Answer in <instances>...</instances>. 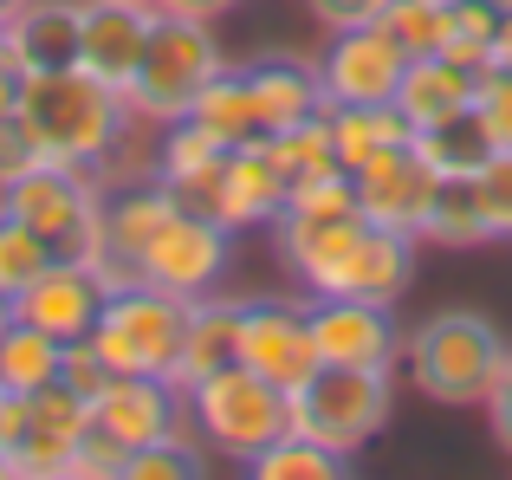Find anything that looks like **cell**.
Returning a JSON list of instances; mask_svg holds the SVG:
<instances>
[{"mask_svg": "<svg viewBox=\"0 0 512 480\" xmlns=\"http://www.w3.org/2000/svg\"><path fill=\"white\" fill-rule=\"evenodd\" d=\"M182 208V195L169 189V182H130V189H111L104 195V240H111L117 260L137 266V253L150 247L156 234H163V221Z\"/></svg>", "mask_w": 512, "mask_h": 480, "instance_id": "cell-23", "label": "cell"}, {"mask_svg": "<svg viewBox=\"0 0 512 480\" xmlns=\"http://www.w3.org/2000/svg\"><path fill=\"white\" fill-rule=\"evenodd\" d=\"M396 111L409 117L415 137L474 117V65H454L448 52H422V59H409V72H402V85H396Z\"/></svg>", "mask_w": 512, "mask_h": 480, "instance_id": "cell-19", "label": "cell"}, {"mask_svg": "<svg viewBox=\"0 0 512 480\" xmlns=\"http://www.w3.org/2000/svg\"><path fill=\"white\" fill-rule=\"evenodd\" d=\"M325 117H331V143H338V169H363L370 156L396 150V143H415L396 98L389 104H325Z\"/></svg>", "mask_w": 512, "mask_h": 480, "instance_id": "cell-24", "label": "cell"}, {"mask_svg": "<svg viewBox=\"0 0 512 480\" xmlns=\"http://www.w3.org/2000/svg\"><path fill=\"white\" fill-rule=\"evenodd\" d=\"M150 33H156V0H85L78 65H85L91 78H104L111 91H130Z\"/></svg>", "mask_w": 512, "mask_h": 480, "instance_id": "cell-15", "label": "cell"}, {"mask_svg": "<svg viewBox=\"0 0 512 480\" xmlns=\"http://www.w3.org/2000/svg\"><path fill=\"white\" fill-rule=\"evenodd\" d=\"M487 416H493V435L512 448V351H506V370L493 377V390H487Z\"/></svg>", "mask_w": 512, "mask_h": 480, "instance_id": "cell-42", "label": "cell"}, {"mask_svg": "<svg viewBox=\"0 0 512 480\" xmlns=\"http://www.w3.org/2000/svg\"><path fill=\"white\" fill-rule=\"evenodd\" d=\"M415 150L428 156L435 176H480V163L493 156V143H487V130H480L474 117H461V124H441V130H428V137H415Z\"/></svg>", "mask_w": 512, "mask_h": 480, "instance_id": "cell-32", "label": "cell"}, {"mask_svg": "<svg viewBox=\"0 0 512 480\" xmlns=\"http://www.w3.org/2000/svg\"><path fill=\"white\" fill-rule=\"evenodd\" d=\"M409 72V52L383 33V26H344L331 33L325 59H318V85H325V104H389Z\"/></svg>", "mask_w": 512, "mask_h": 480, "instance_id": "cell-12", "label": "cell"}, {"mask_svg": "<svg viewBox=\"0 0 512 480\" xmlns=\"http://www.w3.org/2000/svg\"><path fill=\"white\" fill-rule=\"evenodd\" d=\"M474 189H480V208H487L493 240H512V150H493L487 163H480Z\"/></svg>", "mask_w": 512, "mask_h": 480, "instance_id": "cell-37", "label": "cell"}, {"mask_svg": "<svg viewBox=\"0 0 512 480\" xmlns=\"http://www.w3.org/2000/svg\"><path fill=\"white\" fill-rule=\"evenodd\" d=\"M98 312H104V286H98V273H91L85 260H52L26 292H13V318L52 331L59 344L91 338Z\"/></svg>", "mask_w": 512, "mask_h": 480, "instance_id": "cell-17", "label": "cell"}, {"mask_svg": "<svg viewBox=\"0 0 512 480\" xmlns=\"http://www.w3.org/2000/svg\"><path fill=\"white\" fill-rule=\"evenodd\" d=\"M182 403H188V422H195L201 442L234 455V461H253L260 448H273L292 429V396L279 383H266L260 370H247L240 357L221 364L214 377L188 383Z\"/></svg>", "mask_w": 512, "mask_h": 480, "instance_id": "cell-6", "label": "cell"}, {"mask_svg": "<svg viewBox=\"0 0 512 480\" xmlns=\"http://www.w3.org/2000/svg\"><path fill=\"white\" fill-rule=\"evenodd\" d=\"M493 7H500V13H512V0H493Z\"/></svg>", "mask_w": 512, "mask_h": 480, "instance_id": "cell-49", "label": "cell"}, {"mask_svg": "<svg viewBox=\"0 0 512 480\" xmlns=\"http://www.w3.org/2000/svg\"><path fill=\"white\" fill-rule=\"evenodd\" d=\"M221 156H227L221 137H208L195 117H175V124H163V143H156V182H169L175 195H195L221 169Z\"/></svg>", "mask_w": 512, "mask_h": 480, "instance_id": "cell-26", "label": "cell"}, {"mask_svg": "<svg viewBox=\"0 0 512 480\" xmlns=\"http://www.w3.org/2000/svg\"><path fill=\"white\" fill-rule=\"evenodd\" d=\"M305 7H312V20L325 26V33H344V26H370L389 0H305Z\"/></svg>", "mask_w": 512, "mask_h": 480, "instance_id": "cell-40", "label": "cell"}, {"mask_svg": "<svg viewBox=\"0 0 512 480\" xmlns=\"http://www.w3.org/2000/svg\"><path fill=\"white\" fill-rule=\"evenodd\" d=\"M59 357H65V344L52 338V331L13 318V331L0 338V390L33 396V390H46V383H59Z\"/></svg>", "mask_w": 512, "mask_h": 480, "instance_id": "cell-27", "label": "cell"}, {"mask_svg": "<svg viewBox=\"0 0 512 480\" xmlns=\"http://www.w3.org/2000/svg\"><path fill=\"white\" fill-rule=\"evenodd\" d=\"M389 409H396V390H389V370H363V364H318L312 377L292 390V429L312 435V442L350 448L376 442L389 429Z\"/></svg>", "mask_w": 512, "mask_h": 480, "instance_id": "cell-7", "label": "cell"}, {"mask_svg": "<svg viewBox=\"0 0 512 480\" xmlns=\"http://www.w3.org/2000/svg\"><path fill=\"white\" fill-rule=\"evenodd\" d=\"M247 474H260V480H344L350 455L312 442V435H299V429H286L273 448H260V455L247 461Z\"/></svg>", "mask_w": 512, "mask_h": 480, "instance_id": "cell-29", "label": "cell"}, {"mask_svg": "<svg viewBox=\"0 0 512 480\" xmlns=\"http://www.w3.org/2000/svg\"><path fill=\"white\" fill-rule=\"evenodd\" d=\"M52 260H59V253H52V240L39 234V228H26V221H13L7 208H0V292H26Z\"/></svg>", "mask_w": 512, "mask_h": 480, "instance_id": "cell-33", "label": "cell"}, {"mask_svg": "<svg viewBox=\"0 0 512 480\" xmlns=\"http://www.w3.org/2000/svg\"><path fill=\"white\" fill-rule=\"evenodd\" d=\"M182 325H188V299L156 286H124L104 299L91 344L104 351V364L117 377H169L175 351H182Z\"/></svg>", "mask_w": 512, "mask_h": 480, "instance_id": "cell-8", "label": "cell"}, {"mask_svg": "<svg viewBox=\"0 0 512 480\" xmlns=\"http://www.w3.org/2000/svg\"><path fill=\"white\" fill-rule=\"evenodd\" d=\"M111 377H117V370L104 364V351H98L91 338H72V344H65V357H59V383H65L72 396L98 403V396L111 390Z\"/></svg>", "mask_w": 512, "mask_h": 480, "instance_id": "cell-38", "label": "cell"}, {"mask_svg": "<svg viewBox=\"0 0 512 480\" xmlns=\"http://www.w3.org/2000/svg\"><path fill=\"white\" fill-rule=\"evenodd\" d=\"M227 253H234V240H227L221 221L195 215V208H175L163 221V234L137 253V279L156 292H175V299H201V292L221 286Z\"/></svg>", "mask_w": 512, "mask_h": 480, "instance_id": "cell-9", "label": "cell"}, {"mask_svg": "<svg viewBox=\"0 0 512 480\" xmlns=\"http://www.w3.org/2000/svg\"><path fill=\"white\" fill-rule=\"evenodd\" d=\"M240 0H156V13H182V20H221Z\"/></svg>", "mask_w": 512, "mask_h": 480, "instance_id": "cell-43", "label": "cell"}, {"mask_svg": "<svg viewBox=\"0 0 512 480\" xmlns=\"http://www.w3.org/2000/svg\"><path fill=\"white\" fill-rule=\"evenodd\" d=\"M182 390L169 377H111V390L91 403V429H104L124 448H150L182 429Z\"/></svg>", "mask_w": 512, "mask_h": 480, "instance_id": "cell-18", "label": "cell"}, {"mask_svg": "<svg viewBox=\"0 0 512 480\" xmlns=\"http://www.w3.org/2000/svg\"><path fill=\"white\" fill-rule=\"evenodd\" d=\"M487 65H500V72H512V13H500V33H493V52Z\"/></svg>", "mask_w": 512, "mask_h": 480, "instance_id": "cell-45", "label": "cell"}, {"mask_svg": "<svg viewBox=\"0 0 512 480\" xmlns=\"http://www.w3.org/2000/svg\"><path fill=\"white\" fill-rule=\"evenodd\" d=\"M0 480H7V448H0Z\"/></svg>", "mask_w": 512, "mask_h": 480, "instance_id": "cell-48", "label": "cell"}, {"mask_svg": "<svg viewBox=\"0 0 512 480\" xmlns=\"http://www.w3.org/2000/svg\"><path fill=\"white\" fill-rule=\"evenodd\" d=\"M188 117H195L208 137H221L227 150H240V143H266V117H260V98H253V85H247V65H227V72L195 98Z\"/></svg>", "mask_w": 512, "mask_h": 480, "instance_id": "cell-25", "label": "cell"}, {"mask_svg": "<svg viewBox=\"0 0 512 480\" xmlns=\"http://www.w3.org/2000/svg\"><path fill=\"white\" fill-rule=\"evenodd\" d=\"M13 117H20V130L39 143L46 163H85V169H98L104 156H111V143L137 124L124 91L91 78L85 65L26 72L20 78V111Z\"/></svg>", "mask_w": 512, "mask_h": 480, "instance_id": "cell-2", "label": "cell"}, {"mask_svg": "<svg viewBox=\"0 0 512 480\" xmlns=\"http://www.w3.org/2000/svg\"><path fill=\"white\" fill-rule=\"evenodd\" d=\"M227 72V52L214 39V20H182V13H156V33L143 46V65L130 78V117L137 124H175L195 111V98Z\"/></svg>", "mask_w": 512, "mask_h": 480, "instance_id": "cell-5", "label": "cell"}, {"mask_svg": "<svg viewBox=\"0 0 512 480\" xmlns=\"http://www.w3.org/2000/svg\"><path fill=\"white\" fill-rule=\"evenodd\" d=\"M312 338L325 364L389 370L402 357V331L389 318V305L376 299H312Z\"/></svg>", "mask_w": 512, "mask_h": 480, "instance_id": "cell-16", "label": "cell"}, {"mask_svg": "<svg viewBox=\"0 0 512 480\" xmlns=\"http://www.w3.org/2000/svg\"><path fill=\"white\" fill-rule=\"evenodd\" d=\"M350 189H357V208L376 228H396V234L422 240V221H428V202H435L441 176L428 169V156L415 143H396V150L370 156L363 169H350Z\"/></svg>", "mask_w": 512, "mask_h": 480, "instance_id": "cell-13", "label": "cell"}, {"mask_svg": "<svg viewBox=\"0 0 512 480\" xmlns=\"http://www.w3.org/2000/svg\"><path fill=\"white\" fill-rule=\"evenodd\" d=\"M240 305H247V299H221V292H201V299H188L182 351H175V370H169L175 390L214 377L221 364H234V357H240Z\"/></svg>", "mask_w": 512, "mask_h": 480, "instance_id": "cell-21", "label": "cell"}, {"mask_svg": "<svg viewBox=\"0 0 512 480\" xmlns=\"http://www.w3.org/2000/svg\"><path fill=\"white\" fill-rule=\"evenodd\" d=\"M474 124L487 130L493 150H512V72H500V65L474 72Z\"/></svg>", "mask_w": 512, "mask_h": 480, "instance_id": "cell-36", "label": "cell"}, {"mask_svg": "<svg viewBox=\"0 0 512 480\" xmlns=\"http://www.w3.org/2000/svg\"><path fill=\"white\" fill-rule=\"evenodd\" d=\"M182 208L214 215L227 234L260 228V221H279V208H286V176H279L266 143H240V150L221 156V169H214L195 195H182Z\"/></svg>", "mask_w": 512, "mask_h": 480, "instance_id": "cell-11", "label": "cell"}, {"mask_svg": "<svg viewBox=\"0 0 512 480\" xmlns=\"http://www.w3.org/2000/svg\"><path fill=\"white\" fill-rule=\"evenodd\" d=\"M0 208H7L13 221L46 234L59 260L98 266L104 253H111V240H104V182H98V169H85V163H46V156H39L26 176H13L7 189H0Z\"/></svg>", "mask_w": 512, "mask_h": 480, "instance_id": "cell-4", "label": "cell"}, {"mask_svg": "<svg viewBox=\"0 0 512 480\" xmlns=\"http://www.w3.org/2000/svg\"><path fill=\"white\" fill-rule=\"evenodd\" d=\"M402 364H409V383L428 403L474 409V403H487L493 377L506 370V338L487 312L448 305V312H428L422 325L402 338Z\"/></svg>", "mask_w": 512, "mask_h": 480, "instance_id": "cell-3", "label": "cell"}, {"mask_svg": "<svg viewBox=\"0 0 512 480\" xmlns=\"http://www.w3.org/2000/svg\"><path fill=\"white\" fill-rule=\"evenodd\" d=\"M195 474H201V455L182 429L150 448H130V461H124V480H195Z\"/></svg>", "mask_w": 512, "mask_h": 480, "instance_id": "cell-35", "label": "cell"}, {"mask_svg": "<svg viewBox=\"0 0 512 480\" xmlns=\"http://www.w3.org/2000/svg\"><path fill=\"white\" fill-rule=\"evenodd\" d=\"M20 7H26V0H0V26H7V20H13Z\"/></svg>", "mask_w": 512, "mask_h": 480, "instance_id": "cell-47", "label": "cell"}, {"mask_svg": "<svg viewBox=\"0 0 512 480\" xmlns=\"http://www.w3.org/2000/svg\"><path fill=\"white\" fill-rule=\"evenodd\" d=\"M13 331V292H0V338Z\"/></svg>", "mask_w": 512, "mask_h": 480, "instance_id": "cell-46", "label": "cell"}, {"mask_svg": "<svg viewBox=\"0 0 512 480\" xmlns=\"http://www.w3.org/2000/svg\"><path fill=\"white\" fill-rule=\"evenodd\" d=\"M493 33H500V7L493 0H454L448 20H441V52H448L454 65H487L493 52Z\"/></svg>", "mask_w": 512, "mask_h": 480, "instance_id": "cell-31", "label": "cell"}, {"mask_svg": "<svg viewBox=\"0 0 512 480\" xmlns=\"http://www.w3.org/2000/svg\"><path fill=\"white\" fill-rule=\"evenodd\" d=\"M441 7H454V0H441Z\"/></svg>", "mask_w": 512, "mask_h": 480, "instance_id": "cell-50", "label": "cell"}, {"mask_svg": "<svg viewBox=\"0 0 512 480\" xmlns=\"http://www.w3.org/2000/svg\"><path fill=\"white\" fill-rule=\"evenodd\" d=\"M85 435H91V403H85V396H72L65 383L33 390L26 435L7 448V480H65Z\"/></svg>", "mask_w": 512, "mask_h": 480, "instance_id": "cell-14", "label": "cell"}, {"mask_svg": "<svg viewBox=\"0 0 512 480\" xmlns=\"http://www.w3.org/2000/svg\"><path fill=\"white\" fill-rule=\"evenodd\" d=\"M78 20H85V0H26V7L0 26V52H7L20 72L78 65Z\"/></svg>", "mask_w": 512, "mask_h": 480, "instance_id": "cell-20", "label": "cell"}, {"mask_svg": "<svg viewBox=\"0 0 512 480\" xmlns=\"http://www.w3.org/2000/svg\"><path fill=\"white\" fill-rule=\"evenodd\" d=\"M279 253L312 299H376L396 305L415 273V234L376 228L363 208L350 215H279Z\"/></svg>", "mask_w": 512, "mask_h": 480, "instance_id": "cell-1", "label": "cell"}, {"mask_svg": "<svg viewBox=\"0 0 512 480\" xmlns=\"http://www.w3.org/2000/svg\"><path fill=\"white\" fill-rule=\"evenodd\" d=\"M240 364L260 370L266 383L279 390H299L325 357H318L312 338V305H292V299H247L240 305Z\"/></svg>", "mask_w": 512, "mask_h": 480, "instance_id": "cell-10", "label": "cell"}, {"mask_svg": "<svg viewBox=\"0 0 512 480\" xmlns=\"http://www.w3.org/2000/svg\"><path fill=\"white\" fill-rule=\"evenodd\" d=\"M422 240H435V247H480V240H493L474 176H441L435 202H428V221H422Z\"/></svg>", "mask_w": 512, "mask_h": 480, "instance_id": "cell-28", "label": "cell"}, {"mask_svg": "<svg viewBox=\"0 0 512 480\" xmlns=\"http://www.w3.org/2000/svg\"><path fill=\"white\" fill-rule=\"evenodd\" d=\"M441 20H448V7H441V0H389V7L376 13V26H383V33L396 39L409 59L441 52Z\"/></svg>", "mask_w": 512, "mask_h": 480, "instance_id": "cell-34", "label": "cell"}, {"mask_svg": "<svg viewBox=\"0 0 512 480\" xmlns=\"http://www.w3.org/2000/svg\"><path fill=\"white\" fill-rule=\"evenodd\" d=\"M33 163H39V143L20 130V117H7V124H0V189H7L13 176H26Z\"/></svg>", "mask_w": 512, "mask_h": 480, "instance_id": "cell-41", "label": "cell"}, {"mask_svg": "<svg viewBox=\"0 0 512 480\" xmlns=\"http://www.w3.org/2000/svg\"><path fill=\"white\" fill-rule=\"evenodd\" d=\"M124 461H130V448H124V442H111L104 429H91L85 442H78L72 474H65V480H124Z\"/></svg>", "mask_w": 512, "mask_h": 480, "instance_id": "cell-39", "label": "cell"}, {"mask_svg": "<svg viewBox=\"0 0 512 480\" xmlns=\"http://www.w3.org/2000/svg\"><path fill=\"white\" fill-rule=\"evenodd\" d=\"M20 78H26V72L7 59V52H0V124H7V117L20 111Z\"/></svg>", "mask_w": 512, "mask_h": 480, "instance_id": "cell-44", "label": "cell"}, {"mask_svg": "<svg viewBox=\"0 0 512 480\" xmlns=\"http://www.w3.org/2000/svg\"><path fill=\"white\" fill-rule=\"evenodd\" d=\"M266 150H273L286 189H292V182L325 176V169H338V143H331V117L325 111H312V117H299V124L273 130V137H266Z\"/></svg>", "mask_w": 512, "mask_h": 480, "instance_id": "cell-30", "label": "cell"}, {"mask_svg": "<svg viewBox=\"0 0 512 480\" xmlns=\"http://www.w3.org/2000/svg\"><path fill=\"white\" fill-rule=\"evenodd\" d=\"M247 85L260 98V117H266V137L299 117L325 111V85H318V65L292 59V52H266V59H247Z\"/></svg>", "mask_w": 512, "mask_h": 480, "instance_id": "cell-22", "label": "cell"}]
</instances>
